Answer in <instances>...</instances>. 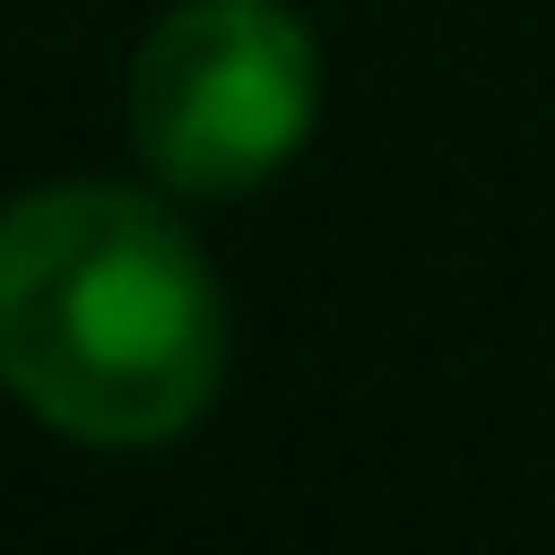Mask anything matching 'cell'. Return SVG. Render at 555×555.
Instances as JSON below:
<instances>
[{
    "label": "cell",
    "mask_w": 555,
    "mask_h": 555,
    "mask_svg": "<svg viewBox=\"0 0 555 555\" xmlns=\"http://www.w3.org/2000/svg\"><path fill=\"white\" fill-rule=\"evenodd\" d=\"M224 371V302L176 215L117 185H59L0 215V380L29 420L146 449Z\"/></svg>",
    "instance_id": "obj_1"
},
{
    "label": "cell",
    "mask_w": 555,
    "mask_h": 555,
    "mask_svg": "<svg viewBox=\"0 0 555 555\" xmlns=\"http://www.w3.org/2000/svg\"><path fill=\"white\" fill-rule=\"evenodd\" d=\"M312 98L322 59L283 0H176L137 49L127 127L166 185L244 195L302 156Z\"/></svg>",
    "instance_id": "obj_2"
}]
</instances>
